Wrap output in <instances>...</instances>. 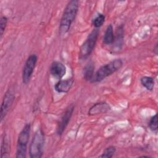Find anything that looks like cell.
Returning a JSON list of instances; mask_svg holds the SVG:
<instances>
[{
  "label": "cell",
  "instance_id": "6da1fadb",
  "mask_svg": "<svg viewBox=\"0 0 158 158\" xmlns=\"http://www.w3.org/2000/svg\"><path fill=\"white\" fill-rule=\"evenodd\" d=\"M79 7V2L77 0L70 1L65 7L60 18L59 33L60 35L67 34L74 22L77 15Z\"/></svg>",
  "mask_w": 158,
  "mask_h": 158
},
{
  "label": "cell",
  "instance_id": "7a4b0ae2",
  "mask_svg": "<svg viewBox=\"0 0 158 158\" xmlns=\"http://www.w3.org/2000/svg\"><path fill=\"white\" fill-rule=\"evenodd\" d=\"M123 65L120 59H116L102 65L95 73L91 82H100L118 71Z\"/></svg>",
  "mask_w": 158,
  "mask_h": 158
},
{
  "label": "cell",
  "instance_id": "3957f363",
  "mask_svg": "<svg viewBox=\"0 0 158 158\" xmlns=\"http://www.w3.org/2000/svg\"><path fill=\"white\" fill-rule=\"evenodd\" d=\"M44 142V133L42 128H39L33 135L30 144L29 156L31 158H41L43 156Z\"/></svg>",
  "mask_w": 158,
  "mask_h": 158
},
{
  "label": "cell",
  "instance_id": "277c9868",
  "mask_svg": "<svg viewBox=\"0 0 158 158\" xmlns=\"http://www.w3.org/2000/svg\"><path fill=\"white\" fill-rule=\"evenodd\" d=\"M31 131V124L26 123L19 134L17 146L15 157L25 158L26 157L27 146L29 142Z\"/></svg>",
  "mask_w": 158,
  "mask_h": 158
},
{
  "label": "cell",
  "instance_id": "5b68a950",
  "mask_svg": "<svg viewBox=\"0 0 158 158\" xmlns=\"http://www.w3.org/2000/svg\"><path fill=\"white\" fill-rule=\"evenodd\" d=\"M99 34V30L94 28L88 35L86 39L80 47L79 52L80 59H86L91 55L96 46Z\"/></svg>",
  "mask_w": 158,
  "mask_h": 158
},
{
  "label": "cell",
  "instance_id": "8992f818",
  "mask_svg": "<svg viewBox=\"0 0 158 158\" xmlns=\"http://www.w3.org/2000/svg\"><path fill=\"white\" fill-rule=\"evenodd\" d=\"M38 60V57L35 54H30L27 59L22 69V78L24 84H27L31 77Z\"/></svg>",
  "mask_w": 158,
  "mask_h": 158
},
{
  "label": "cell",
  "instance_id": "52a82bcc",
  "mask_svg": "<svg viewBox=\"0 0 158 158\" xmlns=\"http://www.w3.org/2000/svg\"><path fill=\"white\" fill-rule=\"evenodd\" d=\"M74 108V105L71 104L65 109V111L64 112L56 128V133L58 135H62V133L66 129L67 127L68 126L69 123L73 115Z\"/></svg>",
  "mask_w": 158,
  "mask_h": 158
},
{
  "label": "cell",
  "instance_id": "ba28073f",
  "mask_svg": "<svg viewBox=\"0 0 158 158\" xmlns=\"http://www.w3.org/2000/svg\"><path fill=\"white\" fill-rule=\"evenodd\" d=\"M15 98V96L14 93L11 89H8L4 95L1 106V111H0V119L1 121L4 119L6 117V114L9 112L12 103L14 102Z\"/></svg>",
  "mask_w": 158,
  "mask_h": 158
},
{
  "label": "cell",
  "instance_id": "9c48e42d",
  "mask_svg": "<svg viewBox=\"0 0 158 158\" xmlns=\"http://www.w3.org/2000/svg\"><path fill=\"white\" fill-rule=\"evenodd\" d=\"M49 71L51 75L53 77L59 80H61L65 75L67 70L65 65L62 62L59 61H54L50 65Z\"/></svg>",
  "mask_w": 158,
  "mask_h": 158
},
{
  "label": "cell",
  "instance_id": "30bf717a",
  "mask_svg": "<svg viewBox=\"0 0 158 158\" xmlns=\"http://www.w3.org/2000/svg\"><path fill=\"white\" fill-rule=\"evenodd\" d=\"M74 80L73 78L59 80L54 85V89L59 93H65L71 89Z\"/></svg>",
  "mask_w": 158,
  "mask_h": 158
},
{
  "label": "cell",
  "instance_id": "8fae6325",
  "mask_svg": "<svg viewBox=\"0 0 158 158\" xmlns=\"http://www.w3.org/2000/svg\"><path fill=\"white\" fill-rule=\"evenodd\" d=\"M110 109L109 105L105 102H99L93 104L88 111L89 115H94L105 113Z\"/></svg>",
  "mask_w": 158,
  "mask_h": 158
},
{
  "label": "cell",
  "instance_id": "7c38bea8",
  "mask_svg": "<svg viewBox=\"0 0 158 158\" xmlns=\"http://www.w3.org/2000/svg\"><path fill=\"white\" fill-rule=\"evenodd\" d=\"M115 36H114V43L115 44V47L117 49H121L123 42V38H124V30H123V26L122 25H120L116 31Z\"/></svg>",
  "mask_w": 158,
  "mask_h": 158
},
{
  "label": "cell",
  "instance_id": "4fadbf2b",
  "mask_svg": "<svg viewBox=\"0 0 158 158\" xmlns=\"http://www.w3.org/2000/svg\"><path fill=\"white\" fill-rule=\"evenodd\" d=\"M114 30L112 24H109L104 32L103 36V43L106 45L112 44L114 43Z\"/></svg>",
  "mask_w": 158,
  "mask_h": 158
},
{
  "label": "cell",
  "instance_id": "5bb4252c",
  "mask_svg": "<svg viewBox=\"0 0 158 158\" xmlns=\"http://www.w3.org/2000/svg\"><path fill=\"white\" fill-rule=\"evenodd\" d=\"M94 75V65L92 62L87 64L83 69V78L86 81H92Z\"/></svg>",
  "mask_w": 158,
  "mask_h": 158
},
{
  "label": "cell",
  "instance_id": "9a60e30c",
  "mask_svg": "<svg viewBox=\"0 0 158 158\" xmlns=\"http://www.w3.org/2000/svg\"><path fill=\"white\" fill-rule=\"evenodd\" d=\"M140 81L141 85L148 90L152 91L154 87V79L151 77L143 76L141 78Z\"/></svg>",
  "mask_w": 158,
  "mask_h": 158
},
{
  "label": "cell",
  "instance_id": "2e32d148",
  "mask_svg": "<svg viewBox=\"0 0 158 158\" xmlns=\"http://www.w3.org/2000/svg\"><path fill=\"white\" fill-rule=\"evenodd\" d=\"M116 152V148L114 146H109L107 147L100 156V157L102 158H111L113 157Z\"/></svg>",
  "mask_w": 158,
  "mask_h": 158
},
{
  "label": "cell",
  "instance_id": "e0dca14e",
  "mask_svg": "<svg viewBox=\"0 0 158 158\" xmlns=\"http://www.w3.org/2000/svg\"><path fill=\"white\" fill-rule=\"evenodd\" d=\"M105 22V15L102 14H99L93 20V25L94 28L98 29Z\"/></svg>",
  "mask_w": 158,
  "mask_h": 158
},
{
  "label": "cell",
  "instance_id": "ac0fdd59",
  "mask_svg": "<svg viewBox=\"0 0 158 158\" xmlns=\"http://www.w3.org/2000/svg\"><path fill=\"white\" fill-rule=\"evenodd\" d=\"M9 150V142L7 138L4 136L2 138V143H1V157L2 158L9 156H8Z\"/></svg>",
  "mask_w": 158,
  "mask_h": 158
},
{
  "label": "cell",
  "instance_id": "d6986e66",
  "mask_svg": "<svg viewBox=\"0 0 158 158\" xmlns=\"http://www.w3.org/2000/svg\"><path fill=\"white\" fill-rule=\"evenodd\" d=\"M149 128L152 131H157V114H155L151 117L149 122Z\"/></svg>",
  "mask_w": 158,
  "mask_h": 158
},
{
  "label": "cell",
  "instance_id": "ffe728a7",
  "mask_svg": "<svg viewBox=\"0 0 158 158\" xmlns=\"http://www.w3.org/2000/svg\"><path fill=\"white\" fill-rule=\"evenodd\" d=\"M7 23V18L6 16H2L0 19V34L1 38H2L4 33L5 31V29L6 28Z\"/></svg>",
  "mask_w": 158,
  "mask_h": 158
},
{
  "label": "cell",
  "instance_id": "44dd1931",
  "mask_svg": "<svg viewBox=\"0 0 158 158\" xmlns=\"http://www.w3.org/2000/svg\"><path fill=\"white\" fill-rule=\"evenodd\" d=\"M154 51L155 54H157V43L156 44L155 47H154Z\"/></svg>",
  "mask_w": 158,
  "mask_h": 158
}]
</instances>
